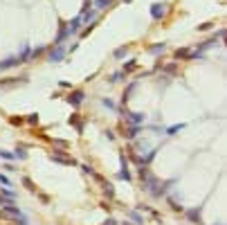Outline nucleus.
Masks as SVG:
<instances>
[{
    "label": "nucleus",
    "instance_id": "4468645a",
    "mask_svg": "<svg viewBox=\"0 0 227 225\" xmlns=\"http://www.w3.org/2000/svg\"><path fill=\"white\" fill-rule=\"evenodd\" d=\"M162 50H164V45H155V47L151 45V52H162Z\"/></svg>",
    "mask_w": 227,
    "mask_h": 225
},
{
    "label": "nucleus",
    "instance_id": "6e6552de",
    "mask_svg": "<svg viewBox=\"0 0 227 225\" xmlns=\"http://www.w3.org/2000/svg\"><path fill=\"white\" fill-rule=\"evenodd\" d=\"M112 0H95V7H108Z\"/></svg>",
    "mask_w": 227,
    "mask_h": 225
},
{
    "label": "nucleus",
    "instance_id": "0eeeda50",
    "mask_svg": "<svg viewBox=\"0 0 227 225\" xmlns=\"http://www.w3.org/2000/svg\"><path fill=\"white\" fill-rule=\"evenodd\" d=\"M101 185H104V191H106V196H112V187L106 182V180H101Z\"/></svg>",
    "mask_w": 227,
    "mask_h": 225
},
{
    "label": "nucleus",
    "instance_id": "9d476101",
    "mask_svg": "<svg viewBox=\"0 0 227 225\" xmlns=\"http://www.w3.org/2000/svg\"><path fill=\"white\" fill-rule=\"evenodd\" d=\"M180 128H182V124H176V126H171V128H169L167 133H169V135H173V133H178V131H180Z\"/></svg>",
    "mask_w": 227,
    "mask_h": 225
},
{
    "label": "nucleus",
    "instance_id": "ddd939ff",
    "mask_svg": "<svg viewBox=\"0 0 227 225\" xmlns=\"http://www.w3.org/2000/svg\"><path fill=\"white\" fill-rule=\"evenodd\" d=\"M133 68H135V61H128L126 65H124V70H133Z\"/></svg>",
    "mask_w": 227,
    "mask_h": 225
},
{
    "label": "nucleus",
    "instance_id": "9b49d317",
    "mask_svg": "<svg viewBox=\"0 0 227 225\" xmlns=\"http://www.w3.org/2000/svg\"><path fill=\"white\" fill-rule=\"evenodd\" d=\"M126 52H128V47H119V50L115 52V56H124V54H126Z\"/></svg>",
    "mask_w": 227,
    "mask_h": 225
},
{
    "label": "nucleus",
    "instance_id": "f03ea898",
    "mask_svg": "<svg viewBox=\"0 0 227 225\" xmlns=\"http://www.w3.org/2000/svg\"><path fill=\"white\" fill-rule=\"evenodd\" d=\"M68 101L72 104V106H79L81 101H83V92L81 90H76V92H72V97H68Z\"/></svg>",
    "mask_w": 227,
    "mask_h": 225
},
{
    "label": "nucleus",
    "instance_id": "39448f33",
    "mask_svg": "<svg viewBox=\"0 0 227 225\" xmlns=\"http://www.w3.org/2000/svg\"><path fill=\"white\" fill-rule=\"evenodd\" d=\"M187 214H189V218H193V223H200V210H191Z\"/></svg>",
    "mask_w": 227,
    "mask_h": 225
},
{
    "label": "nucleus",
    "instance_id": "20e7f679",
    "mask_svg": "<svg viewBox=\"0 0 227 225\" xmlns=\"http://www.w3.org/2000/svg\"><path fill=\"white\" fill-rule=\"evenodd\" d=\"M61 56H65V50H61V47H59V50L52 52V61H61Z\"/></svg>",
    "mask_w": 227,
    "mask_h": 225
},
{
    "label": "nucleus",
    "instance_id": "f8f14e48",
    "mask_svg": "<svg viewBox=\"0 0 227 225\" xmlns=\"http://www.w3.org/2000/svg\"><path fill=\"white\" fill-rule=\"evenodd\" d=\"M137 133H140V128H137V126L131 128V131H128V138H133V135H137Z\"/></svg>",
    "mask_w": 227,
    "mask_h": 225
},
{
    "label": "nucleus",
    "instance_id": "dca6fc26",
    "mask_svg": "<svg viewBox=\"0 0 227 225\" xmlns=\"http://www.w3.org/2000/svg\"><path fill=\"white\" fill-rule=\"evenodd\" d=\"M104 225H117V221H112V218H108V223H104Z\"/></svg>",
    "mask_w": 227,
    "mask_h": 225
},
{
    "label": "nucleus",
    "instance_id": "423d86ee",
    "mask_svg": "<svg viewBox=\"0 0 227 225\" xmlns=\"http://www.w3.org/2000/svg\"><path fill=\"white\" fill-rule=\"evenodd\" d=\"M56 162H68V164H74V160L72 158H65V155H54Z\"/></svg>",
    "mask_w": 227,
    "mask_h": 225
},
{
    "label": "nucleus",
    "instance_id": "7ed1b4c3",
    "mask_svg": "<svg viewBox=\"0 0 227 225\" xmlns=\"http://www.w3.org/2000/svg\"><path fill=\"white\" fill-rule=\"evenodd\" d=\"M184 56H191L189 47H180V50H176V59H184Z\"/></svg>",
    "mask_w": 227,
    "mask_h": 225
},
{
    "label": "nucleus",
    "instance_id": "1a4fd4ad",
    "mask_svg": "<svg viewBox=\"0 0 227 225\" xmlns=\"http://www.w3.org/2000/svg\"><path fill=\"white\" fill-rule=\"evenodd\" d=\"M121 79H124V72H117V74H112L110 81H112V83H117V81H121Z\"/></svg>",
    "mask_w": 227,
    "mask_h": 225
},
{
    "label": "nucleus",
    "instance_id": "2eb2a0df",
    "mask_svg": "<svg viewBox=\"0 0 227 225\" xmlns=\"http://www.w3.org/2000/svg\"><path fill=\"white\" fill-rule=\"evenodd\" d=\"M131 122H142V115H131Z\"/></svg>",
    "mask_w": 227,
    "mask_h": 225
},
{
    "label": "nucleus",
    "instance_id": "f257e3e1",
    "mask_svg": "<svg viewBox=\"0 0 227 225\" xmlns=\"http://www.w3.org/2000/svg\"><path fill=\"white\" fill-rule=\"evenodd\" d=\"M151 16L160 21L162 16H164V5H160V2H157V5H153V7H151Z\"/></svg>",
    "mask_w": 227,
    "mask_h": 225
}]
</instances>
